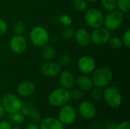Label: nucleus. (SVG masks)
<instances>
[{
    "mask_svg": "<svg viewBox=\"0 0 130 129\" xmlns=\"http://www.w3.org/2000/svg\"><path fill=\"white\" fill-rule=\"evenodd\" d=\"M113 78V72L108 67H101L93 71L92 81L94 87L104 88L108 86Z\"/></svg>",
    "mask_w": 130,
    "mask_h": 129,
    "instance_id": "1",
    "label": "nucleus"
},
{
    "mask_svg": "<svg viewBox=\"0 0 130 129\" xmlns=\"http://www.w3.org/2000/svg\"><path fill=\"white\" fill-rule=\"evenodd\" d=\"M103 99L112 109H117L122 104V96L120 90L115 86H107L103 90Z\"/></svg>",
    "mask_w": 130,
    "mask_h": 129,
    "instance_id": "2",
    "label": "nucleus"
},
{
    "mask_svg": "<svg viewBox=\"0 0 130 129\" xmlns=\"http://www.w3.org/2000/svg\"><path fill=\"white\" fill-rule=\"evenodd\" d=\"M124 14L120 11L115 9L113 11H110L104 17L103 25L110 31L116 30L123 24V23L124 22Z\"/></svg>",
    "mask_w": 130,
    "mask_h": 129,
    "instance_id": "3",
    "label": "nucleus"
},
{
    "mask_svg": "<svg viewBox=\"0 0 130 129\" xmlns=\"http://www.w3.org/2000/svg\"><path fill=\"white\" fill-rule=\"evenodd\" d=\"M31 43L37 47H43L50 41V34L46 28L41 26L33 27L29 34Z\"/></svg>",
    "mask_w": 130,
    "mask_h": 129,
    "instance_id": "4",
    "label": "nucleus"
},
{
    "mask_svg": "<svg viewBox=\"0 0 130 129\" xmlns=\"http://www.w3.org/2000/svg\"><path fill=\"white\" fill-rule=\"evenodd\" d=\"M69 100V90L62 87L53 90L48 97L49 103L55 107H60L66 104Z\"/></svg>",
    "mask_w": 130,
    "mask_h": 129,
    "instance_id": "5",
    "label": "nucleus"
},
{
    "mask_svg": "<svg viewBox=\"0 0 130 129\" xmlns=\"http://www.w3.org/2000/svg\"><path fill=\"white\" fill-rule=\"evenodd\" d=\"M104 14L99 9L96 8H88L85 11L84 19L85 23L91 28L95 29L103 26Z\"/></svg>",
    "mask_w": 130,
    "mask_h": 129,
    "instance_id": "6",
    "label": "nucleus"
},
{
    "mask_svg": "<svg viewBox=\"0 0 130 129\" xmlns=\"http://www.w3.org/2000/svg\"><path fill=\"white\" fill-rule=\"evenodd\" d=\"M2 106L6 113L13 114L21 111L23 103L18 96L8 93L5 94L2 98Z\"/></svg>",
    "mask_w": 130,
    "mask_h": 129,
    "instance_id": "7",
    "label": "nucleus"
},
{
    "mask_svg": "<svg viewBox=\"0 0 130 129\" xmlns=\"http://www.w3.org/2000/svg\"><path fill=\"white\" fill-rule=\"evenodd\" d=\"M76 109L73 106L69 104H65L62 106L58 113V119L64 125H69L73 124L76 119Z\"/></svg>",
    "mask_w": 130,
    "mask_h": 129,
    "instance_id": "8",
    "label": "nucleus"
},
{
    "mask_svg": "<svg viewBox=\"0 0 130 129\" xmlns=\"http://www.w3.org/2000/svg\"><path fill=\"white\" fill-rule=\"evenodd\" d=\"M110 36L111 35L110 30L103 27L94 29L90 33L91 42L95 45H104L107 43Z\"/></svg>",
    "mask_w": 130,
    "mask_h": 129,
    "instance_id": "9",
    "label": "nucleus"
},
{
    "mask_svg": "<svg viewBox=\"0 0 130 129\" xmlns=\"http://www.w3.org/2000/svg\"><path fill=\"white\" fill-rule=\"evenodd\" d=\"M78 71L84 75H89L93 73L96 69V62L91 56L85 55L79 58L77 62Z\"/></svg>",
    "mask_w": 130,
    "mask_h": 129,
    "instance_id": "10",
    "label": "nucleus"
},
{
    "mask_svg": "<svg viewBox=\"0 0 130 129\" xmlns=\"http://www.w3.org/2000/svg\"><path fill=\"white\" fill-rule=\"evenodd\" d=\"M9 46L11 52L14 54H21L26 50L27 42L23 35H14L10 40Z\"/></svg>",
    "mask_w": 130,
    "mask_h": 129,
    "instance_id": "11",
    "label": "nucleus"
},
{
    "mask_svg": "<svg viewBox=\"0 0 130 129\" xmlns=\"http://www.w3.org/2000/svg\"><path fill=\"white\" fill-rule=\"evenodd\" d=\"M96 107L90 101H83L78 106V113L85 119H91L96 116Z\"/></svg>",
    "mask_w": 130,
    "mask_h": 129,
    "instance_id": "12",
    "label": "nucleus"
},
{
    "mask_svg": "<svg viewBox=\"0 0 130 129\" xmlns=\"http://www.w3.org/2000/svg\"><path fill=\"white\" fill-rule=\"evenodd\" d=\"M40 71L43 75L50 78H54L58 76L61 72V66L57 62L47 61L42 65Z\"/></svg>",
    "mask_w": 130,
    "mask_h": 129,
    "instance_id": "13",
    "label": "nucleus"
},
{
    "mask_svg": "<svg viewBox=\"0 0 130 129\" xmlns=\"http://www.w3.org/2000/svg\"><path fill=\"white\" fill-rule=\"evenodd\" d=\"M59 75V81L62 87L69 90L73 88L75 84V78L71 71L67 70L61 71Z\"/></svg>",
    "mask_w": 130,
    "mask_h": 129,
    "instance_id": "14",
    "label": "nucleus"
},
{
    "mask_svg": "<svg viewBox=\"0 0 130 129\" xmlns=\"http://www.w3.org/2000/svg\"><path fill=\"white\" fill-rule=\"evenodd\" d=\"M36 86L30 81H22L17 87V93L21 97H29L34 94Z\"/></svg>",
    "mask_w": 130,
    "mask_h": 129,
    "instance_id": "15",
    "label": "nucleus"
},
{
    "mask_svg": "<svg viewBox=\"0 0 130 129\" xmlns=\"http://www.w3.org/2000/svg\"><path fill=\"white\" fill-rule=\"evenodd\" d=\"M74 38L75 42L81 46H87L91 43L90 33L85 28H79L75 31Z\"/></svg>",
    "mask_w": 130,
    "mask_h": 129,
    "instance_id": "16",
    "label": "nucleus"
},
{
    "mask_svg": "<svg viewBox=\"0 0 130 129\" xmlns=\"http://www.w3.org/2000/svg\"><path fill=\"white\" fill-rule=\"evenodd\" d=\"M75 84L78 88L83 91H90L94 87V84L92 79L88 76V75H82L76 78Z\"/></svg>",
    "mask_w": 130,
    "mask_h": 129,
    "instance_id": "17",
    "label": "nucleus"
},
{
    "mask_svg": "<svg viewBox=\"0 0 130 129\" xmlns=\"http://www.w3.org/2000/svg\"><path fill=\"white\" fill-rule=\"evenodd\" d=\"M40 129H65V127L58 119L46 117L40 122Z\"/></svg>",
    "mask_w": 130,
    "mask_h": 129,
    "instance_id": "18",
    "label": "nucleus"
},
{
    "mask_svg": "<svg viewBox=\"0 0 130 129\" xmlns=\"http://www.w3.org/2000/svg\"><path fill=\"white\" fill-rule=\"evenodd\" d=\"M21 112L27 116H29L32 121L37 122L39 121L40 119V112H38L36 109L34 108V106L31 104H23L22 108L21 109Z\"/></svg>",
    "mask_w": 130,
    "mask_h": 129,
    "instance_id": "19",
    "label": "nucleus"
},
{
    "mask_svg": "<svg viewBox=\"0 0 130 129\" xmlns=\"http://www.w3.org/2000/svg\"><path fill=\"white\" fill-rule=\"evenodd\" d=\"M55 56H56V52L52 46L46 44V46H43L42 57L43 59H45L46 61H52L55 58Z\"/></svg>",
    "mask_w": 130,
    "mask_h": 129,
    "instance_id": "20",
    "label": "nucleus"
},
{
    "mask_svg": "<svg viewBox=\"0 0 130 129\" xmlns=\"http://www.w3.org/2000/svg\"><path fill=\"white\" fill-rule=\"evenodd\" d=\"M72 5L74 8L80 12L85 11L88 9V2L86 0H73Z\"/></svg>",
    "mask_w": 130,
    "mask_h": 129,
    "instance_id": "21",
    "label": "nucleus"
},
{
    "mask_svg": "<svg viewBox=\"0 0 130 129\" xmlns=\"http://www.w3.org/2000/svg\"><path fill=\"white\" fill-rule=\"evenodd\" d=\"M117 8L123 14L129 13L130 11V0H117Z\"/></svg>",
    "mask_w": 130,
    "mask_h": 129,
    "instance_id": "22",
    "label": "nucleus"
},
{
    "mask_svg": "<svg viewBox=\"0 0 130 129\" xmlns=\"http://www.w3.org/2000/svg\"><path fill=\"white\" fill-rule=\"evenodd\" d=\"M101 5L107 11H113L117 8V0H101Z\"/></svg>",
    "mask_w": 130,
    "mask_h": 129,
    "instance_id": "23",
    "label": "nucleus"
},
{
    "mask_svg": "<svg viewBox=\"0 0 130 129\" xmlns=\"http://www.w3.org/2000/svg\"><path fill=\"white\" fill-rule=\"evenodd\" d=\"M10 115H11V121L16 125H21L25 121V116L21 111L13 113V114H10Z\"/></svg>",
    "mask_w": 130,
    "mask_h": 129,
    "instance_id": "24",
    "label": "nucleus"
},
{
    "mask_svg": "<svg viewBox=\"0 0 130 129\" xmlns=\"http://www.w3.org/2000/svg\"><path fill=\"white\" fill-rule=\"evenodd\" d=\"M107 43L113 49H119L123 46L122 40L120 38L117 37V36H113V37L110 36V38Z\"/></svg>",
    "mask_w": 130,
    "mask_h": 129,
    "instance_id": "25",
    "label": "nucleus"
},
{
    "mask_svg": "<svg viewBox=\"0 0 130 129\" xmlns=\"http://www.w3.org/2000/svg\"><path fill=\"white\" fill-rule=\"evenodd\" d=\"M84 95H85L84 91L80 90L79 88L72 89L71 91H69L70 99L75 100V101H78V100H81L82 99H83Z\"/></svg>",
    "mask_w": 130,
    "mask_h": 129,
    "instance_id": "26",
    "label": "nucleus"
},
{
    "mask_svg": "<svg viewBox=\"0 0 130 129\" xmlns=\"http://www.w3.org/2000/svg\"><path fill=\"white\" fill-rule=\"evenodd\" d=\"M58 21H59V23H60L62 25H63V26H65V27H69V26H71V25L72 24V23H73V19H72V17L70 15L67 14H61V15L59 17Z\"/></svg>",
    "mask_w": 130,
    "mask_h": 129,
    "instance_id": "27",
    "label": "nucleus"
},
{
    "mask_svg": "<svg viewBox=\"0 0 130 129\" xmlns=\"http://www.w3.org/2000/svg\"><path fill=\"white\" fill-rule=\"evenodd\" d=\"M13 31L15 35H23L25 31V24L22 21H17L13 26Z\"/></svg>",
    "mask_w": 130,
    "mask_h": 129,
    "instance_id": "28",
    "label": "nucleus"
},
{
    "mask_svg": "<svg viewBox=\"0 0 130 129\" xmlns=\"http://www.w3.org/2000/svg\"><path fill=\"white\" fill-rule=\"evenodd\" d=\"M75 34V30L69 27H65V28L62 30V36L65 40H71L72 37H74Z\"/></svg>",
    "mask_w": 130,
    "mask_h": 129,
    "instance_id": "29",
    "label": "nucleus"
},
{
    "mask_svg": "<svg viewBox=\"0 0 130 129\" xmlns=\"http://www.w3.org/2000/svg\"><path fill=\"white\" fill-rule=\"evenodd\" d=\"M91 98L94 100H99L103 98V90L101 87H94L91 90Z\"/></svg>",
    "mask_w": 130,
    "mask_h": 129,
    "instance_id": "30",
    "label": "nucleus"
},
{
    "mask_svg": "<svg viewBox=\"0 0 130 129\" xmlns=\"http://www.w3.org/2000/svg\"><path fill=\"white\" fill-rule=\"evenodd\" d=\"M70 57L69 55L67 54H62L59 56V59H58V64L60 66H66L67 65L69 62H70Z\"/></svg>",
    "mask_w": 130,
    "mask_h": 129,
    "instance_id": "31",
    "label": "nucleus"
},
{
    "mask_svg": "<svg viewBox=\"0 0 130 129\" xmlns=\"http://www.w3.org/2000/svg\"><path fill=\"white\" fill-rule=\"evenodd\" d=\"M123 42V45H124L126 48L130 47V30L128 29L125 31L123 35V38L121 39Z\"/></svg>",
    "mask_w": 130,
    "mask_h": 129,
    "instance_id": "32",
    "label": "nucleus"
},
{
    "mask_svg": "<svg viewBox=\"0 0 130 129\" xmlns=\"http://www.w3.org/2000/svg\"><path fill=\"white\" fill-rule=\"evenodd\" d=\"M8 30V25L5 21L0 18V36H2L6 33Z\"/></svg>",
    "mask_w": 130,
    "mask_h": 129,
    "instance_id": "33",
    "label": "nucleus"
},
{
    "mask_svg": "<svg viewBox=\"0 0 130 129\" xmlns=\"http://www.w3.org/2000/svg\"><path fill=\"white\" fill-rule=\"evenodd\" d=\"M115 129H130V123L129 121H124L119 125H117Z\"/></svg>",
    "mask_w": 130,
    "mask_h": 129,
    "instance_id": "34",
    "label": "nucleus"
},
{
    "mask_svg": "<svg viewBox=\"0 0 130 129\" xmlns=\"http://www.w3.org/2000/svg\"><path fill=\"white\" fill-rule=\"evenodd\" d=\"M0 129H12V126L7 121H0Z\"/></svg>",
    "mask_w": 130,
    "mask_h": 129,
    "instance_id": "35",
    "label": "nucleus"
},
{
    "mask_svg": "<svg viewBox=\"0 0 130 129\" xmlns=\"http://www.w3.org/2000/svg\"><path fill=\"white\" fill-rule=\"evenodd\" d=\"M25 129H40V126L35 123V122H32L30 123L27 125V127L25 128Z\"/></svg>",
    "mask_w": 130,
    "mask_h": 129,
    "instance_id": "36",
    "label": "nucleus"
},
{
    "mask_svg": "<svg viewBox=\"0 0 130 129\" xmlns=\"http://www.w3.org/2000/svg\"><path fill=\"white\" fill-rule=\"evenodd\" d=\"M5 113H6V112H5V110L4 107H3L2 104H0V119H1L2 117H4V116H5Z\"/></svg>",
    "mask_w": 130,
    "mask_h": 129,
    "instance_id": "37",
    "label": "nucleus"
},
{
    "mask_svg": "<svg viewBox=\"0 0 130 129\" xmlns=\"http://www.w3.org/2000/svg\"><path fill=\"white\" fill-rule=\"evenodd\" d=\"M116 126H117V125H115L114 123H112V122H109V123H107V124L106 125V126H105V128L115 129Z\"/></svg>",
    "mask_w": 130,
    "mask_h": 129,
    "instance_id": "38",
    "label": "nucleus"
},
{
    "mask_svg": "<svg viewBox=\"0 0 130 129\" xmlns=\"http://www.w3.org/2000/svg\"><path fill=\"white\" fill-rule=\"evenodd\" d=\"M88 2H98V1H99V0H86Z\"/></svg>",
    "mask_w": 130,
    "mask_h": 129,
    "instance_id": "39",
    "label": "nucleus"
},
{
    "mask_svg": "<svg viewBox=\"0 0 130 129\" xmlns=\"http://www.w3.org/2000/svg\"><path fill=\"white\" fill-rule=\"evenodd\" d=\"M12 129H20V126H19V125H17L14 126V128L12 127Z\"/></svg>",
    "mask_w": 130,
    "mask_h": 129,
    "instance_id": "40",
    "label": "nucleus"
},
{
    "mask_svg": "<svg viewBox=\"0 0 130 129\" xmlns=\"http://www.w3.org/2000/svg\"><path fill=\"white\" fill-rule=\"evenodd\" d=\"M75 129H80V128H75Z\"/></svg>",
    "mask_w": 130,
    "mask_h": 129,
    "instance_id": "41",
    "label": "nucleus"
},
{
    "mask_svg": "<svg viewBox=\"0 0 130 129\" xmlns=\"http://www.w3.org/2000/svg\"><path fill=\"white\" fill-rule=\"evenodd\" d=\"M105 129H107V128H105Z\"/></svg>",
    "mask_w": 130,
    "mask_h": 129,
    "instance_id": "42",
    "label": "nucleus"
}]
</instances>
